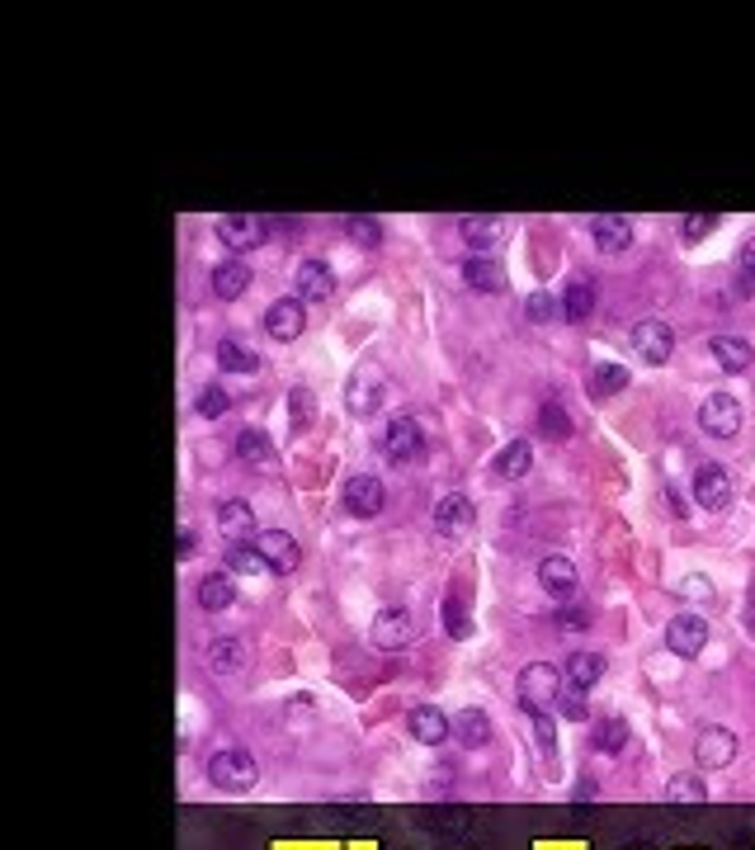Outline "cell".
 I'll list each match as a JSON object with an SVG mask.
<instances>
[{"instance_id": "6da1fadb", "label": "cell", "mask_w": 755, "mask_h": 850, "mask_svg": "<svg viewBox=\"0 0 755 850\" xmlns=\"http://www.w3.org/2000/svg\"><path fill=\"white\" fill-rule=\"evenodd\" d=\"M378 449H383V459H387V463H397V468L416 463L420 454H425L420 421H416V416H392V421H387V430H383V439H378Z\"/></svg>"}, {"instance_id": "7a4b0ae2", "label": "cell", "mask_w": 755, "mask_h": 850, "mask_svg": "<svg viewBox=\"0 0 755 850\" xmlns=\"http://www.w3.org/2000/svg\"><path fill=\"white\" fill-rule=\"evenodd\" d=\"M387 402V378L378 365H359L350 373V388H345V406H350L354 416H373L378 406Z\"/></svg>"}, {"instance_id": "3957f363", "label": "cell", "mask_w": 755, "mask_h": 850, "mask_svg": "<svg viewBox=\"0 0 755 850\" xmlns=\"http://www.w3.org/2000/svg\"><path fill=\"white\" fill-rule=\"evenodd\" d=\"M699 425H703V435H713V439H732L742 430V402H736L732 392H708L703 406H699Z\"/></svg>"}, {"instance_id": "277c9868", "label": "cell", "mask_w": 755, "mask_h": 850, "mask_svg": "<svg viewBox=\"0 0 755 850\" xmlns=\"http://www.w3.org/2000/svg\"><path fill=\"white\" fill-rule=\"evenodd\" d=\"M340 501H345V511L359 515V519H373L378 511L387 506V486L373 478V472H354L350 482L340 486Z\"/></svg>"}, {"instance_id": "5b68a950", "label": "cell", "mask_w": 755, "mask_h": 850, "mask_svg": "<svg viewBox=\"0 0 755 850\" xmlns=\"http://www.w3.org/2000/svg\"><path fill=\"white\" fill-rule=\"evenodd\" d=\"M633 350H638L642 365H666V359L675 355V331H671V322H661V317L638 322L633 326Z\"/></svg>"}, {"instance_id": "8992f818", "label": "cell", "mask_w": 755, "mask_h": 850, "mask_svg": "<svg viewBox=\"0 0 755 850\" xmlns=\"http://www.w3.org/2000/svg\"><path fill=\"white\" fill-rule=\"evenodd\" d=\"M217 242H223L232 256H241V250H256L264 242V223L250 213H227L217 217Z\"/></svg>"}, {"instance_id": "52a82bcc", "label": "cell", "mask_w": 755, "mask_h": 850, "mask_svg": "<svg viewBox=\"0 0 755 850\" xmlns=\"http://www.w3.org/2000/svg\"><path fill=\"white\" fill-rule=\"evenodd\" d=\"M695 501L703 511H728L732 506V472L722 463H703L695 472Z\"/></svg>"}, {"instance_id": "ba28073f", "label": "cell", "mask_w": 755, "mask_h": 850, "mask_svg": "<svg viewBox=\"0 0 755 850\" xmlns=\"http://www.w3.org/2000/svg\"><path fill=\"white\" fill-rule=\"evenodd\" d=\"M303 326H307V312H303V298H279V303L264 312V331L279 340V345H289L303 336Z\"/></svg>"}, {"instance_id": "9c48e42d", "label": "cell", "mask_w": 755, "mask_h": 850, "mask_svg": "<svg viewBox=\"0 0 755 850\" xmlns=\"http://www.w3.org/2000/svg\"><path fill=\"white\" fill-rule=\"evenodd\" d=\"M293 289L303 303H326V298L336 293V275H330V265H322V260H303L293 275Z\"/></svg>"}, {"instance_id": "30bf717a", "label": "cell", "mask_w": 755, "mask_h": 850, "mask_svg": "<svg viewBox=\"0 0 755 850\" xmlns=\"http://www.w3.org/2000/svg\"><path fill=\"white\" fill-rule=\"evenodd\" d=\"M256 548H260V558L274 567V572H293L297 567V539L289 529H264L256 534Z\"/></svg>"}, {"instance_id": "8fae6325", "label": "cell", "mask_w": 755, "mask_h": 850, "mask_svg": "<svg viewBox=\"0 0 755 850\" xmlns=\"http://www.w3.org/2000/svg\"><path fill=\"white\" fill-rule=\"evenodd\" d=\"M463 279H467V289H477V293H506V265L496 256H467Z\"/></svg>"}, {"instance_id": "7c38bea8", "label": "cell", "mask_w": 755, "mask_h": 850, "mask_svg": "<svg viewBox=\"0 0 755 850\" xmlns=\"http://www.w3.org/2000/svg\"><path fill=\"white\" fill-rule=\"evenodd\" d=\"M472 519H477V511H472V501L463 492L439 496V506H435V529L439 534H463V529H472Z\"/></svg>"}, {"instance_id": "4fadbf2b", "label": "cell", "mask_w": 755, "mask_h": 850, "mask_svg": "<svg viewBox=\"0 0 755 850\" xmlns=\"http://www.w3.org/2000/svg\"><path fill=\"white\" fill-rule=\"evenodd\" d=\"M459 232H463V242L472 246V256H492V246L500 242L506 223H500V217H492V213H477V217H463Z\"/></svg>"}, {"instance_id": "5bb4252c", "label": "cell", "mask_w": 755, "mask_h": 850, "mask_svg": "<svg viewBox=\"0 0 755 850\" xmlns=\"http://www.w3.org/2000/svg\"><path fill=\"white\" fill-rule=\"evenodd\" d=\"M590 236H595V246L605 250V256H619V250L633 246V223L628 217H590Z\"/></svg>"}, {"instance_id": "9a60e30c", "label": "cell", "mask_w": 755, "mask_h": 850, "mask_svg": "<svg viewBox=\"0 0 755 850\" xmlns=\"http://www.w3.org/2000/svg\"><path fill=\"white\" fill-rule=\"evenodd\" d=\"M539 581H543V591L553 595V601H572V595H576V567L566 558H543L539 562Z\"/></svg>"}, {"instance_id": "2e32d148", "label": "cell", "mask_w": 755, "mask_h": 850, "mask_svg": "<svg viewBox=\"0 0 755 850\" xmlns=\"http://www.w3.org/2000/svg\"><path fill=\"white\" fill-rule=\"evenodd\" d=\"M708 355H713L718 369H728V373H746L751 359H755L742 336H713V340H708Z\"/></svg>"}, {"instance_id": "e0dca14e", "label": "cell", "mask_w": 755, "mask_h": 850, "mask_svg": "<svg viewBox=\"0 0 755 850\" xmlns=\"http://www.w3.org/2000/svg\"><path fill=\"white\" fill-rule=\"evenodd\" d=\"M217 529L227 534V539H246V534H256V511H250V501L232 496L217 506Z\"/></svg>"}, {"instance_id": "ac0fdd59", "label": "cell", "mask_w": 755, "mask_h": 850, "mask_svg": "<svg viewBox=\"0 0 755 850\" xmlns=\"http://www.w3.org/2000/svg\"><path fill=\"white\" fill-rule=\"evenodd\" d=\"M529 468H533V449H529V439H510V445L492 459V472H496V478H506V482L525 478Z\"/></svg>"}, {"instance_id": "d6986e66", "label": "cell", "mask_w": 755, "mask_h": 850, "mask_svg": "<svg viewBox=\"0 0 755 850\" xmlns=\"http://www.w3.org/2000/svg\"><path fill=\"white\" fill-rule=\"evenodd\" d=\"M671 648L675 652H680V657H695L699 648H703V638H708V628H703V619H699V614H680V619H675L671 624Z\"/></svg>"}, {"instance_id": "ffe728a7", "label": "cell", "mask_w": 755, "mask_h": 850, "mask_svg": "<svg viewBox=\"0 0 755 850\" xmlns=\"http://www.w3.org/2000/svg\"><path fill=\"white\" fill-rule=\"evenodd\" d=\"M246 289H250V270L236 256L223 260V265H213V293L217 298H227V303H232V298H241Z\"/></svg>"}, {"instance_id": "44dd1931", "label": "cell", "mask_w": 755, "mask_h": 850, "mask_svg": "<svg viewBox=\"0 0 755 850\" xmlns=\"http://www.w3.org/2000/svg\"><path fill=\"white\" fill-rule=\"evenodd\" d=\"M557 303H562V317H566V322H586L590 312H595V289H590L586 279H572V283L562 289Z\"/></svg>"}, {"instance_id": "7402d4cb", "label": "cell", "mask_w": 755, "mask_h": 850, "mask_svg": "<svg viewBox=\"0 0 755 850\" xmlns=\"http://www.w3.org/2000/svg\"><path fill=\"white\" fill-rule=\"evenodd\" d=\"M373 638L387 642V648L406 642V638H412V614H406V609H383V614H378V624H373Z\"/></svg>"}, {"instance_id": "603a6c76", "label": "cell", "mask_w": 755, "mask_h": 850, "mask_svg": "<svg viewBox=\"0 0 755 850\" xmlns=\"http://www.w3.org/2000/svg\"><path fill=\"white\" fill-rule=\"evenodd\" d=\"M199 601H203V609H227L236 601L232 577L227 572H209V577H203V586H199Z\"/></svg>"}, {"instance_id": "cb8c5ba5", "label": "cell", "mask_w": 755, "mask_h": 850, "mask_svg": "<svg viewBox=\"0 0 755 850\" xmlns=\"http://www.w3.org/2000/svg\"><path fill=\"white\" fill-rule=\"evenodd\" d=\"M217 365H223L227 373H256V369H260V359H256V350H250V345H241V340H223V345H217Z\"/></svg>"}, {"instance_id": "d4e9b609", "label": "cell", "mask_w": 755, "mask_h": 850, "mask_svg": "<svg viewBox=\"0 0 755 850\" xmlns=\"http://www.w3.org/2000/svg\"><path fill=\"white\" fill-rule=\"evenodd\" d=\"M628 388V369L623 365H600L590 373V398H613V392H623Z\"/></svg>"}, {"instance_id": "484cf974", "label": "cell", "mask_w": 755, "mask_h": 850, "mask_svg": "<svg viewBox=\"0 0 755 850\" xmlns=\"http://www.w3.org/2000/svg\"><path fill=\"white\" fill-rule=\"evenodd\" d=\"M227 567H232V572H241V577H260L270 562L260 558L256 544H236V548H227Z\"/></svg>"}, {"instance_id": "4316f807", "label": "cell", "mask_w": 755, "mask_h": 850, "mask_svg": "<svg viewBox=\"0 0 755 850\" xmlns=\"http://www.w3.org/2000/svg\"><path fill=\"white\" fill-rule=\"evenodd\" d=\"M227 406H232V392H227L223 383H203V388H199V402H194V412H199V416H209V421H213V416H223Z\"/></svg>"}, {"instance_id": "83f0119b", "label": "cell", "mask_w": 755, "mask_h": 850, "mask_svg": "<svg viewBox=\"0 0 755 850\" xmlns=\"http://www.w3.org/2000/svg\"><path fill=\"white\" fill-rule=\"evenodd\" d=\"M270 439H264L260 430H241V435H236V459H241V463H264V459H270Z\"/></svg>"}, {"instance_id": "f1b7e54d", "label": "cell", "mask_w": 755, "mask_h": 850, "mask_svg": "<svg viewBox=\"0 0 755 850\" xmlns=\"http://www.w3.org/2000/svg\"><path fill=\"white\" fill-rule=\"evenodd\" d=\"M525 312H529V322H539V326H548V322H553V317H562V303H557V298L553 293H529L525 298Z\"/></svg>"}, {"instance_id": "f546056e", "label": "cell", "mask_w": 755, "mask_h": 850, "mask_svg": "<svg viewBox=\"0 0 755 850\" xmlns=\"http://www.w3.org/2000/svg\"><path fill=\"white\" fill-rule=\"evenodd\" d=\"M289 416H293V425H312V421H317V398H312V388L297 383L289 392Z\"/></svg>"}, {"instance_id": "4dcf8cb0", "label": "cell", "mask_w": 755, "mask_h": 850, "mask_svg": "<svg viewBox=\"0 0 755 850\" xmlns=\"http://www.w3.org/2000/svg\"><path fill=\"white\" fill-rule=\"evenodd\" d=\"M539 425H543V435H548V439H566V435H572V416H566L557 402H543Z\"/></svg>"}, {"instance_id": "1f68e13d", "label": "cell", "mask_w": 755, "mask_h": 850, "mask_svg": "<svg viewBox=\"0 0 755 850\" xmlns=\"http://www.w3.org/2000/svg\"><path fill=\"white\" fill-rule=\"evenodd\" d=\"M412 732L420 742H439V737H444V718L430 714V708H420V714H412Z\"/></svg>"}, {"instance_id": "d6a6232c", "label": "cell", "mask_w": 755, "mask_h": 850, "mask_svg": "<svg viewBox=\"0 0 755 850\" xmlns=\"http://www.w3.org/2000/svg\"><path fill=\"white\" fill-rule=\"evenodd\" d=\"M213 770H217V784H246L250 780V761H241V756H223Z\"/></svg>"}, {"instance_id": "836d02e7", "label": "cell", "mask_w": 755, "mask_h": 850, "mask_svg": "<svg viewBox=\"0 0 755 850\" xmlns=\"http://www.w3.org/2000/svg\"><path fill=\"white\" fill-rule=\"evenodd\" d=\"M713 227H718L713 213H695V217H685V223H680V236H685V242H703Z\"/></svg>"}, {"instance_id": "e575fe53", "label": "cell", "mask_w": 755, "mask_h": 850, "mask_svg": "<svg viewBox=\"0 0 755 850\" xmlns=\"http://www.w3.org/2000/svg\"><path fill=\"white\" fill-rule=\"evenodd\" d=\"M728 756H732L728 732H703V761H728Z\"/></svg>"}, {"instance_id": "d590c367", "label": "cell", "mask_w": 755, "mask_h": 850, "mask_svg": "<svg viewBox=\"0 0 755 850\" xmlns=\"http://www.w3.org/2000/svg\"><path fill=\"white\" fill-rule=\"evenodd\" d=\"M548 690H553V675H548L543 667H533V671L525 675V704H529V700H543Z\"/></svg>"}, {"instance_id": "8d00e7d4", "label": "cell", "mask_w": 755, "mask_h": 850, "mask_svg": "<svg viewBox=\"0 0 755 850\" xmlns=\"http://www.w3.org/2000/svg\"><path fill=\"white\" fill-rule=\"evenodd\" d=\"M444 628H449L453 638H467V628H472V624H467V609H463L459 601H444Z\"/></svg>"}, {"instance_id": "74e56055", "label": "cell", "mask_w": 755, "mask_h": 850, "mask_svg": "<svg viewBox=\"0 0 755 850\" xmlns=\"http://www.w3.org/2000/svg\"><path fill=\"white\" fill-rule=\"evenodd\" d=\"M354 246H378V223H364V217H354V223H345Z\"/></svg>"}, {"instance_id": "f35d334b", "label": "cell", "mask_w": 755, "mask_h": 850, "mask_svg": "<svg viewBox=\"0 0 755 850\" xmlns=\"http://www.w3.org/2000/svg\"><path fill=\"white\" fill-rule=\"evenodd\" d=\"M194 553H199V539H194V529H180V534H176V558H180V562H189Z\"/></svg>"}, {"instance_id": "ab89813d", "label": "cell", "mask_w": 755, "mask_h": 850, "mask_svg": "<svg viewBox=\"0 0 755 850\" xmlns=\"http://www.w3.org/2000/svg\"><path fill=\"white\" fill-rule=\"evenodd\" d=\"M572 675H576V681H595V675H600V661H595V657H576Z\"/></svg>"}, {"instance_id": "60d3db41", "label": "cell", "mask_w": 755, "mask_h": 850, "mask_svg": "<svg viewBox=\"0 0 755 850\" xmlns=\"http://www.w3.org/2000/svg\"><path fill=\"white\" fill-rule=\"evenodd\" d=\"M742 279H751V283H755V236L742 246Z\"/></svg>"}, {"instance_id": "b9f144b4", "label": "cell", "mask_w": 755, "mask_h": 850, "mask_svg": "<svg viewBox=\"0 0 755 850\" xmlns=\"http://www.w3.org/2000/svg\"><path fill=\"white\" fill-rule=\"evenodd\" d=\"M685 595H695V601H699V595H708V581L703 577H685Z\"/></svg>"}, {"instance_id": "7bdbcfd3", "label": "cell", "mask_w": 755, "mask_h": 850, "mask_svg": "<svg viewBox=\"0 0 755 850\" xmlns=\"http://www.w3.org/2000/svg\"><path fill=\"white\" fill-rule=\"evenodd\" d=\"M746 628H751V634H755V591H751V624H746Z\"/></svg>"}]
</instances>
